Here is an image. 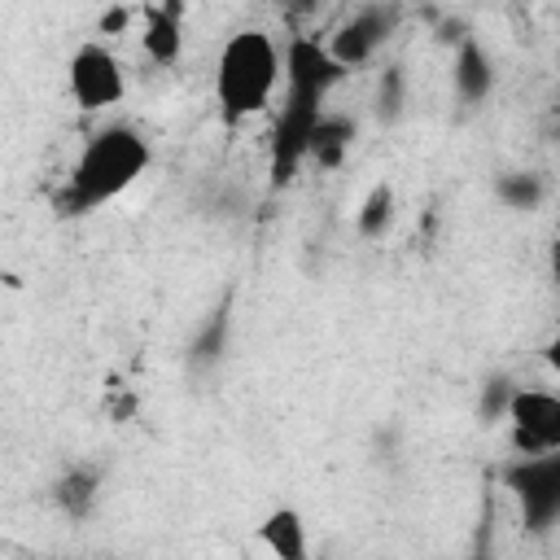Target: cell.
Segmentation results:
<instances>
[{
    "label": "cell",
    "mask_w": 560,
    "mask_h": 560,
    "mask_svg": "<svg viewBox=\"0 0 560 560\" xmlns=\"http://www.w3.org/2000/svg\"><path fill=\"white\" fill-rule=\"evenodd\" d=\"M149 162H153L149 140L127 122H109V127L92 131L88 144L79 149L74 166L66 171L61 188L52 192V210L61 219L92 214L96 206L122 197L149 171Z\"/></svg>",
    "instance_id": "1"
},
{
    "label": "cell",
    "mask_w": 560,
    "mask_h": 560,
    "mask_svg": "<svg viewBox=\"0 0 560 560\" xmlns=\"http://www.w3.org/2000/svg\"><path fill=\"white\" fill-rule=\"evenodd\" d=\"M280 88V44L262 26H241L223 39L214 61V105L228 127L262 114Z\"/></svg>",
    "instance_id": "2"
},
{
    "label": "cell",
    "mask_w": 560,
    "mask_h": 560,
    "mask_svg": "<svg viewBox=\"0 0 560 560\" xmlns=\"http://www.w3.org/2000/svg\"><path fill=\"white\" fill-rule=\"evenodd\" d=\"M503 486L512 490L529 534H547L560 521V451L516 455L503 464Z\"/></svg>",
    "instance_id": "3"
},
{
    "label": "cell",
    "mask_w": 560,
    "mask_h": 560,
    "mask_svg": "<svg viewBox=\"0 0 560 560\" xmlns=\"http://www.w3.org/2000/svg\"><path fill=\"white\" fill-rule=\"evenodd\" d=\"M66 92L83 114H101L114 109L127 96V70L114 57V48H105L101 39H88L70 52L66 66Z\"/></svg>",
    "instance_id": "4"
},
{
    "label": "cell",
    "mask_w": 560,
    "mask_h": 560,
    "mask_svg": "<svg viewBox=\"0 0 560 560\" xmlns=\"http://www.w3.org/2000/svg\"><path fill=\"white\" fill-rule=\"evenodd\" d=\"M508 438L516 455H547L560 451V398L538 385H516L503 411Z\"/></svg>",
    "instance_id": "5"
},
{
    "label": "cell",
    "mask_w": 560,
    "mask_h": 560,
    "mask_svg": "<svg viewBox=\"0 0 560 560\" xmlns=\"http://www.w3.org/2000/svg\"><path fill=\"white\" fill-rule=\"evenodd\" d=\"M319 114H324V101L284 92V101L276 109V122H271V153H267L271 184H289L298 175V166L306 162V144H311V131H315Z\"/></svg>",
    "instance_id": "6"
},
{
    "label": "cell",
    "mask_w": 560,
    "mask_h": 560,
    "mask_svg": "<svg viewBox=\"0 0 560 560\" xmlns=\"http://www.w3.org/2000/svg\"><path fill=\"white\" fill-rule=\"evenodd\" d=\"M280 79L289 96L328 101V92L346 79V70L328 57V44L319 35H289L280 48Z\"/></svg>",
    "instance_id": "7"
},
{
    "label": "cell",
    "mask_w": 560,
    "mask_h": 560,
    "mask_svg": "<svg viewBox=\"0 0 560 560\" xmlns=\"http://www.w3.org/2000/svg\"><path fill=\"white\" fill-rule=\"evenodd\" d=\"M394 26H398V9L394 4H368V9H354L324 44H328V57L350 74L354 66H363V61H372L376 57V48L394 35Z\"/></svg>",
    "instance_id": "8"
},
{
    "label": "cell",
    "mask_w": 560,
    "mask_h": 560,
    "mask_svg": "<svg viewBox=\"0 0 560 560\" xmlns=\"http://www.w3.org/2000/svg\"><path fill=\"white\" fill-rule=\"evenodd\" d=\"M140 22H144V31H140V48H144V57L153 61V66H175L179 57H184V4H175V0H166V4H144L140 9Z\"/></svg>",
    "instance_id": "9"
},
{
    "label": "cell",
    "mask_w": 560,
    "mask_h": 560,
    "mask_svg": "<svg viewBox=\"0 0 560 560\" xmlns=\"http://www.w3.org/2000/svg\"><path fill=\"white\" fill-rule=\"evenodd\" d=\"M451 88L464 105H481L490 92H494V61L490 52L477 44V35H464L455 44V57H451Z\"/></svg>",
    "instance_id": "10"
},
{
    "label": "cell",
    "mask_w": 560,
    "mask_h": 560,
    "mask_svg": "<svg viewBox=\"0 0 560 560\" xmlns=\"http://www.w3.org/2000/svg\"><path fill=\"white\" fill-rule=\"evenodd\" d=\"M101 468L96 464H70L57 481H52V503H57V512L61 516H70V521H88L92 512H96V503H101Z\"/></svg>",
    "instance_id": "11"
},
{
    "label": "cell",
    "mask_w": 560,
    "mask_h": 560,
    "mask_svg": "<svg viewBox=\"0 0 560 560\" xmlns=\"http://www.w3.org/2000/svg\"><path fill=\"white\" fill-rule=\"evenodd\" d=\"M258 542L271 551V560H306L311 538H306V521L298 508H271L258 521Z\"/></svg>",
    "instance_id": "12"
},
{
    "label": "cell",
    "mask_w": 560,
    "mask_h": 560,
    "mask_svg": "<svg viewBox=\"0 0 560 560\" xmlns=\"http://www.w3.org/2000/svg\"><path fill=\"white\" fill-rule=\"evenodd\" d=\"M354 136H359L354 118L324 109V114H319V122H315V131H311V144H306V162H315L319 171H332V166H341V162H346V153H350V144H354Z\"/></svg>",
    "instance_id": "13"
},
{
    "label": "cell",
    "mask_w": 560,
    "mask_h": 560,
    "mask_svg": "<svg viewBox=\"0 0 560 560\" xmlns=\"http://www.w3.org/2000/svg\"><path fill=\"white\" fill-rule=\"evenodd\" d=\"M394 214H398V192H394V184H372L368 188V197L359 201V214H354V232L363 236V241H381L389 228H394Z\"/></svg>",
    "instance_id": "14"
},
{
    "label": "cell",
    "mask_w": 560,
    "mask_h": 560,
    "mask_svg": "<svg viewBox=\"0 0 560 560\" xmlns=\"http://www.w3.org/2000/svg\"><path fill=\"white\" fill-rule=\"evenodd\" d=\"M494 197L508 210H538L542 197H547V179L538 171H503L494 179Z\"/></svg>",
    "instance_id": "15"
},
{
    "label": "cell",
    "mask_w": 560,
    "mask_h": 560,
    "mask_svg": "<svg viewBox=\"0 0 560 560\" xmlns=\"http://www.w3.org/2000/svg\"><path fill=\"white\" fill-rule=\"evenodd\" d=\"M402 105H407V74H402V66H385L381 70V83H376V101H372L376 122L381 127H394L402 118Z\"/></svg>",
    "instance_id": "16"
},
{
    "label": "cell",
    "mask_w": 560,
    "mask_h": 560,
    "mask_svg": "<svg viewBox=\"0 0 560 560\" xmlns=\"http://www.w3.org/2000/svg\"><path fill=\"white\" fill-rule=\"evenodd\" d=\"M228 328H232V319H228V311H214L206 324H201V332H197V341H192V350H188V363L192 368H214L219 359H223V346H228Z\"/></svg>",
    "instance_id": "17"
},
{
    "label": "cell",
    "mask_w": 560,
    "mask_h": 560,
    "mask_svg": "<svg viewBox=\"0 0 560 560\" xmlns=\"http://www.w3.org/2000/svg\"><path fill=\"white\" fill-rule=\"evenodd\" d=\"M512 389H516V381H512V376H490V381L481 385L477 416H481L486 424H499V420H503V411H508V402H512Z\"/></svg>",
    "instance_id": "18"
},
{
    "label": "cell",
    "mask_w": 560,
    "mask_h": 560,
    "mask_svg": "<svg viewBox=\"0 0 560 560\" xmlns=\"http://www.w3.org/2000/svg\"><path fill=\"white\" fill-rule=\"evenodd\" d=\"M131 18H136V9H109V13H101V31H105V35H118Z\"/></svg>",
    "instance_id": "19"
}]
</instances>
